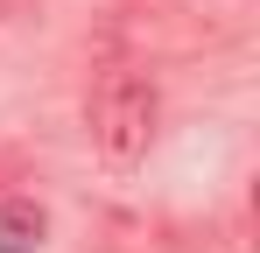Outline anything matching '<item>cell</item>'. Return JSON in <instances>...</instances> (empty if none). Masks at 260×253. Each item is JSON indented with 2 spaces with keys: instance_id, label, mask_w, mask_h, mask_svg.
Here are the masks:
<instances>
[{
  "instance_id": "cell-1",
  "label": "cell",
  "mask_w": 260,
  "mask_h": 253,
  "mask_svg": "<svg viewBox=\"0 0 260 253\" xmlns=\"http://www.w3.org/2000/svg\"><path fill=\"white\" fill-rule=\"evenodd\" d=\"M155 120H162V99H155V78H141L134 64H106L85 91V126L91 148L106 169H134L148 162L155 148Z\"/></svg>"
},
{
  "instance_id": "cell-2",
  "label": "cell",
  "mask_w": 260,
  "mask_h": 253,
  "mask_svg": "<svg viewBox=\"0 0 260 253\" xmlns=\"http://www.w3.org/2000/svg\"><path fill=\"white\" fill-rule=\"evenodd\" d=\"M43 232H49V218L36 197H7L0 204V253H28V246H43Z\"/></svg>"
}]
</instances>
